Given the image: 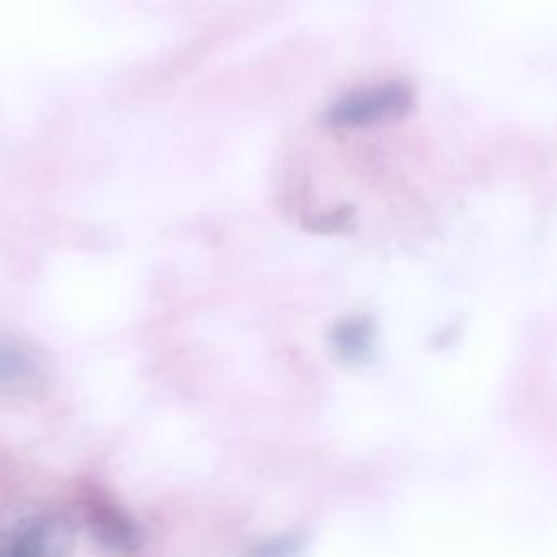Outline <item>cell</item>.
<instances>
[{
  "label": "cell",
  "instance_id": "3",
  "mask_svg": "<svg viewBox=\"0 0 557 557\" xmlns=\"http://www.w3.org/2000/svg\"><path fill=\"white\" fill-rule=\"evenodd\" d=\"M91 527L98 535V542H102L111 550L133 553L141 542L137 524L115 509H98Z\"/></svg>",
  "mask_w": 557,
  "mask_h": 557
},
{
  "label": "cell",
  "instance_id": "2",
  "mask_svg": "<svg viewBox=\"0 0 557 557\" xmlns=\"http://www.w3.org/2000/svg\"><path fill=\"white\" fill-rule=\"evenodd\" d=\"M54 527L46 518L24 522L7 542L0 544V557H48Z\"/></svg>",
  "mask_w": 557,
  "mask_h": 557
},
{
  "label": "cell",
  "instance_id": "4",
  "mask_svg": "<svg viewBox=\"0 0 557 557\" xmlns=\"http://www.w3.org/2000/svg\"><path fill=\"white\" fill-rule=\"evenodd\" d=\"M374 329L366 318H348L335 324L331 331V344L335 352L346 361H363L372 352Z\"/></svg>",
  "mask_w": 557,
  "mask_h": 557
},
{
  "label": "cell",
  "instance_id": "1",
  "mask_svg": "<svg viewBox=\"0 0 557 557\" xmlns=\"http://www.w3.org/2000/svg\"><path fill=\"white\" fill-rule=\"evenodd\" d=\"M411 109V91L400 83H385L350 91L326 111L333 128H363L403 117Z\"/></svg>",
  "mask_w": 557,
  "mask_h": 557
},
{
  "label": "cell",
  "instance_id": "6",
  "mask_svg": "<svg viewBox=\"0 0 557 557\" xmlns=\"http://www.w3.org/2000/svg\"><path fill=\"white\" fill-rule=\"evenodd\" d=\"M296 548H298L296 540L281 537V540H270V542L259 544L252 550V557H289L296 553Z\"/></svg>",
  "mask_w": 557,
  "mask_h": 557
},
{
  "label": "cell",
  "instance_id": "5",
  "mask_svg": "<svg viewBox=\"0 0 557 557\" xmlns=\"http://www.w3.org/2000/svg\"><path fill=\"white\" fill-rule=\"evenodd\" d=\"M28 355L11 344L0 342V383H15L30 372Z\"/></svg>",
  "mask_w": 557,
  "mask_h": 557
},
{
  "label": "cell",
  "instance_id": "7",
  "mask_svg": "<svg viewBox=\"0 0 557 557\" xmlns=\"http://www.w3.org/2000/svg\"><path fill=\"white\" fill-rule=\"evenodd\" d=\"M348 220H350V218H348V211L344 209V211H335V213H331V215H320V218H315V224H311V228L324 231V233H329V231H339Z\"/></svg>",
  "mask_w": 557,
  "mask_h": 557
}]
</instances>
